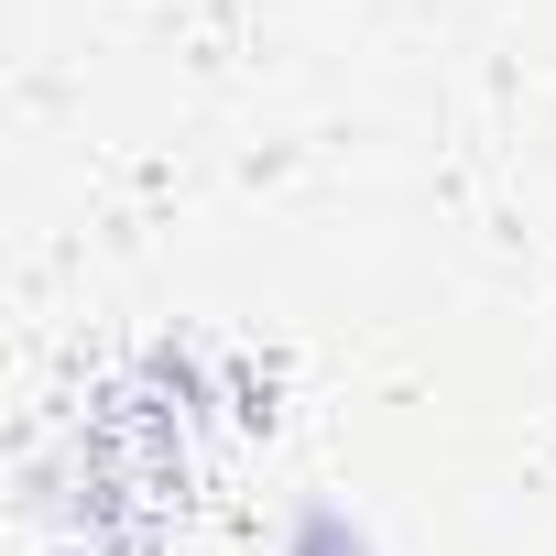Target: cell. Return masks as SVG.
Masks as SVG:
<instances>
[{
  "mask_svg": "<svg viewBox=\"0 0 556 556\" xmlns=\"http://www.w3.org/2000/svg\"><path fill=\"white\" fill-rule=\"evenodd\" d=\"M273 556H382V545H371V523H361V513H339V502H306V513L285 523V545H273Z\"/></svg>",
  "mask_w": 556,
  "mask_h": 556,
  "instance_id": "1",
  "label": "cell"
}]
</instances>
